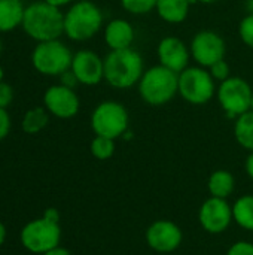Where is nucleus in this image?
Masks as SVG:
<instances>
[{
  "label": "nucleus",
  "mask_w": 253,
  "mask_h": 255,
  "mask_svg": "<svg viewBox=\"0 0 253 255\" xmlns=\"http://www.w3.org/2000/svg\"><path fill=\"white\" fill-rule=\"evenodd\" d=\"M24 31L37 42L60 39L64 34V13L43 0L34 1L24 9Z\"/></svg>",
  "instance_id": "1"
},
{
  "label": "nucleus",
  "mask_w": 253,
  "mask_h": 255,
  "mask_svg": "<svg viewBox=\"0 0 253 255\" xmlns=\"http://www.w3.org/2000/svg\"><path fill=\"white\" fill-rule=\"evenodd\" d=\"M145 70L143 57L133 48L110 51L104 57V81L116 90L137 85Z\"/></svg>",
  "instance_id": "2"
},
{
  "label": "nucleus",
  "mask_w": 253,
  "mask_h": 255,
  "mask_svg": "<svg viewBox=\"0 0 253 255\" xmlns=\"http://www.w3.org/2000/svg\"><path fill=\"white\" fill-rule=\"evenodd\" d=\"M140 99L151 106H163L179 94V73L158 64L146 69L137 84Z\"/></svg>",
  "instance_id": "3"
},
{
  "label": "nucleus",
  "mask_w": 253,
  "mask_h": 255,
  "mask_svg": "<svg viewBox=\"0 0 253 255\" xmlns=\"http://www.w3.org/2000/svg\"><path fill=\"white\" fill-rule=\"evenodd\" d=\"M103 10L89 0L73 3L64 13V34L75 42L92 39L103 27Z\"/></svg>",
  "instance_id": "4"
},
{
  "label": "nucleus",
  "mask_w": 253,
  "mask_h": 255,
  "mask_svg": "<svg viewBox=\"0 0 253 255\" xmlns=\"http://www.w3.org/2000/svg\"><path fill=\"white\" fill-rule=\"evenodd\" d=\"M91 128L95 136L116 140L130 130V115L125 106L115 100H104L91 114Z\"/></svg>",
  "instance_id": "5"
},
{
  "label": "nucleus",
  "mask_w": 253,
  "mask_h": 255,
  "mask_svg": "<svg viewBox=\"0 0 253 255\" xmlns=\"http://www.w3.org/2000/svg\"><path fill=\"white\" fill-rule=\"evenodd\" d=\"M216 81L209 69L188 66L179 73V96L191 105H206L216 94Z\"/></svg>",
  "instance_id": "6"
},
{
  "label": "nucleus",
  "mask_w": 253,
  "mask_h": 255,
  "mask_svg": "<svg viewBox=\"0 0 253 255\" xmlns=\"http://www.w3.org/2000/svg\"><path fill=\"white\" fill-rule=\"evenodd\" d=\"M73 54L60 39L39 42L31 54L34 69L46 76H60L72 67Z\"/></svg>",
  "instance_id": "7"
},
{
  "label": "nucleus",
  "mask_w": 253,
  "mask_h": 255,
  "mask_svg": "<svg viewBox=\"0 0 253 255\" xmlns=\"http://www.w3.org/2000/svg\"><path fill=\"white\" fill-rule=\"evenodd\" d=\"M252 94L251 84L239 76H230L219 82L216 90V97L222 111L233 120H237L252 109Z\"/></svg>",
  "instance_id": "8"
},
{
  "label": "nucleus",
  "mask_w": 253,
  "mask_h": 255,
  "mask_svg": "<svg viewBox=\"0 0 253 255\" xmlns=\"http://www.w3.org/2000/svg\"><path fill=\"white\" fill-rule=\"evenodd\" d=\"M19 241L22 247L33 254H45L57 247L61 241V229L58 223L49 221L45 217L27 223L21 233Z\"/></svg>",
  "instance_id": "9"
},
{
  "label": "nucleus",
  "mask_w": 253,
  "mask_h": 255,
  "mask_svg": "<svg viewBox=\"0 0 253 255\" xmlns=\"http://www.w3.org/2000/svg\"><path fill=\"white\" fill-rule=\"evenodd\" d=\"M189 49L194 61L198 66L209 69L219 60L225 58L227 43L219 33L213 30H201L192 37Z\"/></svg>",
  "instance_id": "10"
},
{
  "label": "nucleus",
  "mask_w": 253,
  "mask_h": 255,
  "mask_svg": "<svg viewBox=\"0 0 253 255\" xmlns=\"http://www.w3.org/2000/svg\"><path fill=\"white\" fill-rule=\"evenodd\" d=\"M43 103L49 114L61 120L73 118L81 108V102L75 90L63 84L49 87L43 96Z\"/></svg>",
  "instance_id": "11"
},
{
  "label": "nucleus",
  "mask_w": 253,
  "mask_h": 255,
  "mask_svg": "<svg viewBox=\"0 0 253 255\" xmlns=\"http://www.w3.org/2000/svg\"><path fill=\"white\" fill-rule=\"evenodd\" d=\"M198 220L206 232L212 235L224 233L231 224L233 208L228 205L225 199L210 197L201 205L198 212Z\"/></svg>",
  "instance_id": "12"
},
{
  "label": "nucleus",
  "mask_w": 253,
  "mask_h": 255,
  "mask_svg": "<svg viewBox=\"0 0 253 255\" xmlns=\"http://www.w3.org/2000/svg\"><path fill=\"white\" fill-rule=\"evenodd\" d=\"M70 69L82 85L94 87L104 81V58L94 51L82 49L73 54Z\"/></svg>",
  "instance_id": "13"
},
{
  "label": "nucleus",
  "mask_w": 253,
  "mask_h": 255,
  "mask_svg": "<svg viewBox=\"0 0 253 255\" xmlns=\"http://www.w3.org/2000/svg\"><path fill=\"white\" fill-rule=\"evenodd\" d=\"M157 55H158L161 66H164L176 73H180L189 64L191 49L179 37L166 36L160 40V43L157 46Z\"/></svg>",
  "instance_id": "14"
},
{
  "label": "nucleus",
  "mask_w": 253,
  "mask_h": 255,
  "mask_svg": "<svg viewBox=\"0 0 253 255\" xmlns=\"http://www.w3.org/2000/svg\"><path fill=\"white\" fill-rule=\"evenodd\" d=\"M182 238L179 226L167 220L155 221L146 232V242L157 253H173L180 247Z\"/></svg>",
  "instance_id": "15"
},
{
  "label": "nucleus",
  "mask_w": 253,
  "mask_h": 255,
  "mask_svg": "<svg viewBox=\"0 0 253 255\" xmlns=\"http://www.w3.org/2000/svg\"><path fill=\"white\" fill-rule=\"evenodd\" d=\"M103 37L110 51L128 49L133 46L136 31L133 24L124 18H113L104 25Z\"/></svg>",
  "instance_id": "16"
},
{
  "label": "nucleus",
  "mask_w": 253,
  "mask_h": 255,
  "mask_svg": "<svg viewBox=\"0 0 253 255\" xmlns=\"http://www.w3.org/2000/svg\"><path fill=\"white\" fill-rule=\"evenodd\" d=\"M191 3L188 0H158L157 13L169 24H180L188 18Z\"/></svg>",
  "instance_id": "17"
},
{
  "label": "nucleus",
  "mask_w": 253,
  "mask_h": 255,
  "mask_svg": "<svg viewBox=\"0 0 253 255\" xmlns=\"http://www.w3.org/2000/svg\"><path fill=\"white\" fill-rule=\"evenodd\" d=\"M24 6L15 0H0V33L10 31L22 24Z\"/></svg>",
  "instance_id": "18"
},
{
  "label": "nucleus",
  "mask_w": 253,
  "mask_h": 255,
  "mask_svg": "<svg viewBox=\"0 0 253 255\" xmlns=\"http://www.w3.org/2000/svg\"><path fill=\"white\" fill-rule=\"evenodd\" d=\"M209 191L212 194V197H218V199H225L230 197L234 191L236 187V179L233 176L231 172L228 170H215L207 182Z\"/></svg>",
  "instance_id": "19"
},
{
  "label": "nucleus",
  "mask_w": 253,
  "mask_h": 255,
  "mask_svg": "<svg viewBox=\"0 0 253 255\" xmlns=\"http://www.w3.org/2000/svg\"><path fill=\"white\" fill-rule=\"evenodd\" d=\"M234 136L240 146L253 152V111L240 115L236 120Z\"/></svg>",
  "instance_id": "20"
},
{
  "label": "nucleus",
  "mask_w": 253,
  "mask_h": 255,
  "mask_svg": "<svg viewBox=\"0 0 253 255\" xmlns=\"http://www.w3.org/2000/svg\"><path fill=\"white\" fill-rule=\"evenodd\" d=\"M233 218L245 230L253 232V196H243L234 203Z\"/></svg>",
  "instance_id": "21"
},
{
  "label": "nucleus",
  "mask_w": 253,
  "mask_h": 255,
  "mask_svg": "<svg viewBox=\"0 0 253 255\" xmlns=\"http://www.w3.org/2000/svg\"><path fill=\"white\" fill-rule=\"evenodd\" d=\"M49 121V115L46 108H33L25 112L22 118V130L27 134H37L42 131Z\"/></svg>",
  "instance_id": "22"
},
{
  "label": "nucleus",
  "mask_w": 253,
  "mask_h": 255,
  "mask_svg": "<svg viewBox=\"0 0 253 255\" xmlns=\"http://www.w3.org/2000/svg\"><path fill=\"white\" fill-rule=\"evenodd\" d=\"M89 149L94 158L101 160V161L109 160L115 154V140L109 137H103V136H95L91 140Z\"/></svg>",
  "instance_id": "23"
},
{
  "label": "nucleus",
  "mask_w": 253,
  "mask_h": 255,
  "mask_svg": "<svg viewBox=\"0 0 253 255\" xmlns=\"http://www.w3.org/2000/svg\"><path fill=\"white\" fill-rule=\"evenodd\" d=\"M119 3L131 15H146L155 10L158 0H119Z\"/></svg>",
  "instance_id": "24"
},
{
  "label": "nucleus",
  "mask_w": 253,
  "mask_h": 255,
  "mask_svg": "<svg viewBox=\"0 0 253 255\" xmlns=\"http://www.w3.org/2000/svg\"><path fill=\"white\" fill-rule=\"evenodd\" d=\"M239 36L242 42L253 49V13H248L239 24Z\"/></svg>",
  "instance_id": "25"
},
{
  "label": "nucleus",
  "mask_w": 253,
  "mask_h": 255,
  "mask_svg": "<svg viewBox=\"0 0 253 255\" xmlns=\"http://www.w3.org/2000/svg\"><path fill=\"white\" fill-rule=\"evenodd\" d=\"M209 72L213 76V79L218 81V82H222V81H225V79H228L231 76V67H230L228 61L225 58L224 60H219L218 63H215L213 66H210L209 67Z\"/></svg>",
  "instance_id": "26"
},
{
  "label": "nucleus",
  "mask_w": 253,
  "mask_h": 255,
  "mask_svg": "<svg viewBox=\"0 0 253 255\" xmlns=\"http://www.w3.org/2000/svg\"><path fill=\"white\" fill-rule=\"evenodd\" d=\"M227 255H253V244L248 241H240L231 245Z\"/></svg>",
  "instance_id": "27"
},
{
  "label": "nucleus",
  "mask_w": 253,
  "mask_h": 255,
  "mask_svg": "<svg viewBox=\"0 0 253 255\" xmlns=\"http://www.w3.org/2000/svg\"><path fill=\"white\" fill-rule=\"evenodd\" d=\"M13 99V91H12V87L6 82H0V108L1 109H6L10 102Z\"/></svg>",
  "instance_id": "28"
},
{
  "label": "nucleus",
  "mask_w": 253,
  "mask_h": 255,
  "mask_svg": "<svg viewBox=\"0 0 253 255\" xmlns=\"http://www.w3.org/2000/svg\"><path fill=\"white\" fill-rule=\"evenodd\" d=\"M10 130V117L6 109L0 108V140H3Z\"/></svg>",
  "instance_id": "29"
},
{
  "label": "nucleus",
  "mask_w": 253,
  "mask_h": 255,
  "mask_svg": "<svg viewBox=\"0 0 253 255\" xmlns=\"http://www.w3.org/2000/svg\"><path fill=\"white\" fill-rule=\"evenodd\" d=\"M60 81H61L63 85H66V87H69V88H75V87L79 84V81H78V78L75 76V73L72 72V69L66 70L63 75H60Z\"/></svg>",
  "instance_id": "30"
},
{
  "label": "nucleus",
  "mask_w": 253,
  "mask_h": 255,
  "mask_svg": "<svg viewBox=\"0 0 253 255\" xmlns=\"http://www.w3.org/2000/svg\"><path fill=\"white\" fill-rule=\"evenodd\" d=\"M43 217L49 221H54V223H60V212L55 209V208H48L43 214Z\"/></svg>",
  "instance_id": "31"
},
{
  "label": "nucleus",
  "mask_w": 253,
  "mask_h": 255,
  "mask_svg": "<svg viewBox=\"0 0 253 255\" xmlns=\"http://www.w3.org/2000/svg\"><path fill=\"white\" fill-rule=\"evenodd\" d=\"M42 255H72V254H70V251H67L66 248L57 247V248H54V250H51V251H48V253H45V254H42Z\"/></svg>",
  "instance_id": "32"
},
{
  "label": "nucleus",
  "mask_w": 253,
  "mask_h": 255,
  "mask_svg": "<svg viewBox=\"0 0 253 255\" xmlns=\"http://www.w3.org/2000/svg\"><path fill=\"white\" fill-rule=\"evenodd\" d=\"M246 173L253 179V152H251L246 158Z\"/></svg>",
  "instance_id": "33"
},
{
  "label": "nucleus",
  "mask_w": 253,
  "mask_h": 255,
  "mask_svg": "<svg viewBox=\"0 0 253 255\" xmlns=\"http://www.w3.org/2000/svg\"><path fill=\"white\" fill-rule=\"evenodd\" d=\"M43 1H46V3H49V4H52L55 7H63V6L72 3L73 0H43Z\"/></svg>",
  "instance_id": "34"
},
{
  "label": "nucleus",
  "mask_w": 253,
  "mask_h": 255,
  "mask_svg": "<svg viewBox=\"0 0 253 255\" xmlns=\"http://www.w3.org/2000/svg\"><path fill=\"white\" fill-rule=\"evenodd\" d=\"M4 241H6V227H4V224L0 221V247L4 244Z\"/></svg>",
  "instance_id": "35"
},
{
  "label": "nucleus",
  "mask_w": 253,
  "mask_h": 255,
  "mask_svg": "<svg viewBox=\"0 0 253 255\" xmlns=\"http://www.w3.org/2000/svg\"><path fill=\"white\" fill-rule=\"evenodd\" d=\"M246 7H248L249 13H253V0H246Z\"/></svg>",
  "instance_id": "36"
},
{
  "label": "nucleus",
  "mask_w": 253,
  "mask_h": 255,
  "mask_svg": "<svg viewBox=\"0 0 253 255\" xmlns=\"http://www.w3.org/2000/svg\"><path fill=\"white\" fill-rule=\"evenodd\" d=\"M216 0H197V3H204V4H210V3H215Z\"/></svg>",
  "instance_id": "37"
},
{
  "label": "nucleus",
  "mask_w": 253,
  "mask_h": 255,
  "mask_svg": "<svg viewBox=\"0 0 253 255\" xmlns=\"http://www.w3.org/2000/svg\"><path fill=\"white\" fill-rule=\"evenodd\" d=\"M3 81V69L0 67V82Z\"/></svg>",
  "instance_id": "38"
},
{
  "label": "nucleus",
  "mask_w": 253,
  "mask_h": 255,
  "mask_svg": "<svg viewBox=\"0 0 253 255\" xmlns=\"http://www.w3.org/2000/svg\"><path fill=\"white\" fill-rule=\"evenodd\" d=\"M251 111H253V94H252V109Z\"/></svg>",
  "instance_id": "39"
},
{
  "label": "nucleus",
  "mask_w": 253,
  "mask_h": 255,
  "mask_svg": "<svg viewBox=\"0 0 253 255\" xmlns=\"http://www.w3.org/2000/svg\"><path fill=\"white\" fill-rule=\"evenodd\" d=\"M0 52H1V42H0Z\"/></svg>",
  "instance_id": "40"
},
{
  "label": "nucleus",
  "mask_w": 253,
  "mask_h": 255,
  "mask_svg": "<svg viewBox=\"0 0 253 255\" xmlns=\"http://www.w3.org/2000/svg\"><path fill=\"white\" fill-rule=\"evenodd\" d=\"M15 1H19V3H21V1H22V0H15Z\"/></svg>",
  "instance_id": "41"
}]
</instances>
